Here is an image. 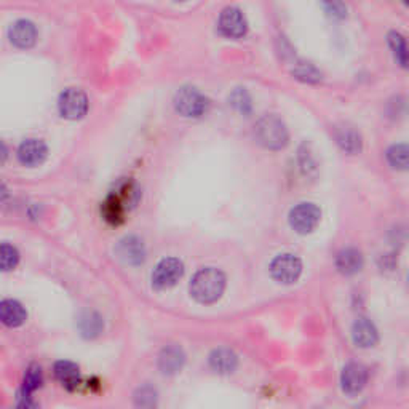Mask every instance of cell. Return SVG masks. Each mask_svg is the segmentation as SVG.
<instances>
[{
	"label": "cell",
	"mask_w": 409,
	"mask_h": 409,
	"mask_svg": "<svg viewBox=\"0 0 409 409\" xmlns=\"http://www.w3.org/2000/svg\"><path fill=\"white\" fill-rule=\"evenodd\" d=\"M322 211L313 203H299L296 205L290 213V226L297 233H310L315 231V227L320 224Z\"/></svg>",
	"instance_id": "5b68a950"
},
{
	"label": "cell",
	"mask_w": 409,
	"mask_h": 409,
	"mask_svg": "<svg viewBox=\"0 0 409 409\" xmlns=\"http://www.w3.org/2000/svg\"><path fill=\"white\" fill-rule=\"evenodd\" d=\"M185 355L178 345H168L158 357V368L163 374H176L184 366Z\"/></svg>",
	"instance_id": "5bb4252c"
},
{
	"label": "cell",
	"mask_w": 409,
	"mask_h": 409,
	"mask_svg": "<svg viewBox=\"0 0 409 409\" xmlns=\"http://www.w3.org/2000/svg\"><path fill=\"white\" fill-rule=\"evenodd\" d=\"M302 274V262L294 254H278L270 264V275L281 285H291Z\"/></svg>",
	"instance_id": "277c9868"
},
{
	"label": "cell",
	"mask_w": 409,
	"mask_h": 409,
	"mask_svg": "<svg viewBox=\"0 0 409 409\" xmlns=\"http://www.w3.org/2000/svg\"><path fill=\"white\" fill-rule=\"evenodd\" d=\"M226 290V275L219 269L205 267L199 270L190 281V294L200 304H213L219 301Z\"/></svg>",
	"instance_id": "6da1fadb"
},
{
	"label": "cell",
	"mask_w": 409,
	"mask_h": 409,
	"mask_svg": "<svg viewBox=\"0 0 409 409\" xmlns=\"http://www.w3.org/2000/svg\"><path fill=\"white\" fill-rule=\"evenodd\" d=\"M322 5L329 17L336 19H342L347 17V7H345L342 0H322Z\"/></svg>",
	"instance_id": "4316f807"
},
{
	"label": "cell",
	"mask_w": 409,
	"mask_h": 409,
	"mask_svg": "<svg viewBox=\"0 0 409 409\" xmlns=\"http://www.w3.org/2000/svg\"><path fill=\"white\" fill-rule=\"evenodd\" d=\"M49 156L47 144L40 140H26L18 147V160L26 167H39Z\"/></svg>",
	"instance_id": "8fae6325"
},
{
	"label": "cell",
	"mask_w": 409,
	"mask_h": 409,
	"mask_svg": "<svg viewBox=\"0 0 409 409\" xmlns=\"http://www.w3.org/2000/svg\"><path fill=\"white\" fill-rule=\"evenodd\" d=\"M387 39H389V45L398 65L405 69H409V45L405 37L398 33H390Z\"/></svg>",
	"instance_id": "ffe728a7"
},
{
	"label": "cell",
	"mask_w": 409,
	"mask_h": 409,
	"mask_svg": "<svg viewBox=\"0 0 409 409\" xmlns=\"http://www.w3.org/2000/svg\"><path fill=\"white\" fill-rule=\"evenodd\" d=\"M368 382V369L360 363H349L341 374L342 390L349 395H357Z\"/></svg>",
	"instance_id": "9c48e42d"
},
{
	"label": "cell",
	"mask_w": 409,
	"mask_h": 409,
	"mask_svg": "<svg viewBox=\"0 0 409 409\" xmlns=\"http://www.w3.org/2000/svg\"><path fill=\"white\" fill-rule=\"evenodd\" d=\"M174 108L178 114L187 119H197L206 114L210 108V101L194 87H183L174 94Z\"/></svg>",
	"instance_id": "3957f363"
},
{
	"label": "cell",
	"mask_w": 409,
	"mask_h": 409,
	"mask_svg": "<svg viewBox=\"0 0 409 409\" xmlns=\"http://www.w3.org/2000/svg\"><path fill=\"white\" fill-rule=\"evenodd\" d=\"M254 137L258 144L269 151H280L290 141V133L285 122L277 115H265L254 125Z\"/></svg>",
	"instance_id": "7a4b0ae2"
},
{
	"label": "cell",
	"mask_w": 409,
	"mask_h": 409,
	"mask_svg": "<svg viewBox=\"0 0 409 409\" xmlns=\"http://www.w3.org/2000/svg\"><path fill=\"white\" fill-rule=\"evenodd\" d=\"M42 385V371L39 366L33 365L24 374V390L34 392Z\"/></svg>",
	"instance_id": "83f0119b"
},
{
	"label": "cell",
	"mask_w": 409,
	"mask_h": 409,
	"mask_svg": "<svg viewBox=\"0 0 409 409\" xmlns=\"http://www.w3.org/2000/svg\"><path fill=\"white\" fill-rule=\"evenodd\" d=\"M387 160L390 167L400 172L409 169V146L406 144H395L387 151Z\"/></svg>",
	"instance_id": "603a6c76"
},
{
	"label": "cell",
	"mask_w": 409,
	"mask_h": 409,
	"mask_svg": "<svg viewBox=\"0 0 409 409\" xmlns=\"http://www.w3.org/2000/svg\"><path fill=\"white\" fill-rule=\"evenodd\" d=\"M184 274V265L176 258L162 259L152 272V285L157 290L172 288Z\"/></svg>",
	"instance_id": "8992f818"
},
{
	"label": "cell",
	"mask_w": 409,
	"mask_h": 409,
	"mask_svg": "<svg viewBox=\"0 0 409 409\" xmlns=\"http://www.w3.org/2000/svg\"><path fill=\"white\" fill-rule=\"evenodd\" d=\"M352 339L355 345H358V347L371 349L374 347L377 341H379V334H377V329L373 322L368 320V318L361 317L353 323Z\"/></svg>",
	"instance_id": "4fadbf2b"
},
{
	"label": "cell",
	"mask_w": 409,
	"mask_h": 409,
	"mask_svg": "<svg viewBox=\"0 0 409 409\" xmlns=\"http://www.w3.org/2000/svg\"><path fill=\"white\" fill-rule=\"evenodd\" d=\"M229 103H231L232 108L237 110V112H240L243 115L251 114L253 103H251V98H249V94L245 88L233 90V93L229 97Z\"/></svg>",
	"instance_id": "cb8c5ba5"
},
{
	"label": "cell",
	"mask_w": 409,
	"mask_h": 409,
	"mask_svg": "<svg viewBox=\"0 0 409 409\" xmlns=\"http://www.w3.org/2000/svg\"><path fill=\"white\" fill-rule=\"evenodd\" d=\"M403 2H405L408 5V7H409V0H403Z\"/></svg>",
	"instance_id": "f546056e"
},
{
	"label": "cell",
	"mask_w": 409,
	"mask_h": 409,
	"mask_svg": "<svg viewBox=\"0 0 409 409\" xmlns=\"http://www.w3.org/2000/svg\"><path fill=\"white\" fill-rule=\"evenodd\" d=\"M26 317H28V313L18 301L5 299L0 304V318H2L5 326L18 328L26 322Z\"/></svg>",
	"instance_id": "2e32d148"
},
{
	"label": "cell",
	"mask_w": 409,
	"mask_h": 409,
	"mask_svg": "<svg viewBox=\"0 0 409 409\" xmlns=\"http://www.w3.org/2000/svg\"><path fill=\"white\" fill-rule=\"evenodd\" d=\"M104 323L101 317L94 312H85L78 320V329H81L83 337H97L103 331Z\"/></svg>",
	"instance_id": "44dd1931"
},
{
	"label": "cell",
	"mask_w": 409,
	"mask_h": 409,
	"mask_svg": "<svg viewBox=\"0 0 409 409\" xmlns=\"http://www.w3.org/2000/svg\"><path fill=\"white\" fill-rule=\"evenodd\" d=\"M53 371H55V377L61 382L62 385L69 387V389L78 385L81 373H78L77 365L71 363V361H58Z\"/></svg>",
	"instance_id": "d6986e66"
},
{
	"label": "cell",
	"mask_w": 409,
	"mask_h": 409,
	"mask_svg": "<svg viewBox=\"0 0 409 409\" xmlns=\"http://www.w3.org/2000/svg\"><path fill=\"white\" fill-rule=\"evenodd\" d=\"M117 256L122 262L130 265H140L146 259V248L137 237H125L115 248Z\"/></svg>",
	"instance_id": "30bf717a"
},
{
	"label": "cell",
	"mask_w": 409,
	"mask_h": 409,
	"mask_svg": "<svg viewBox=\"0 0 409 409\" xmlns=\"http://www.w3.org/2000/svg\"><path fill=\"white\" fill-rule=\"evenodd\" d=\"M334 137H336L339 147H341L344 152L350 153V156H355V153L361 152V147H363L361 135L357 130L352 128V126H337V128L334 130Z\"/></svg>",
	"instance_id": "9a60e30c"
},
{
	"label": "cell",
	"mask_w": 409,
	"mask_h": 409,
	"mask_svg": "<svg viewBox=\"0 0 409 409\" xmlns=\"http://www.w3.org/2000/svg\"><path fill=\"white\" fill-rule=\"evenodd\" d=\"M19 259V254L13 247H10L8 243H3L2 249H0V264H2L3 272H8L17 267Z\"/></svg>",
	"instance_id": "484cf974"
},
{
	"label": "cell",
	"mask_w": 409,
	"mask_h": 409,
	"mask_svg": "<svg viewBox=\"0 0 409 409\" xmlns=\"http://www.w3.org/2000/svg\"><path fill=\"white\" fill-rule=\"evenodd\" d=\"M156 400H157V393L151 387H142V389L137 390L136 397H135V401L137 406H142V408H151L156 405Z\"/></svg>",
	"instance_id": "f1b7e54d"
},
{
	"label": "cell",
	"mask_w": 409,
	"mask_h": 409,
	"mask_svg": "<svg viewBox=\"0 0 409 409\" xmlns=\"http://www.w3.org/2000/svg\"><path fill=\"white\" fill-rule=\"evenodd\" d=\"M10 42L18 49H31L37 40V29L34 23L28 19H19L10 28Z\"/></svg>",
	"instance_id": "7c38bea8"
},
{
	"label": "cell",
	"mask_w": 409,
	"mask_h": 409,
	"mask_svg": "<svg viewBox=\"0 0 409 409\" xmlns=\"http://www.w3.org/2000/svg\"><path fill=\"white\" fill-rule=\"evenodd\" d=\"M210 365L216 373L231 374L237 369L238 357L231 349H216L210 355Z\"/></svg>",
	"instance_id": "e0dca14e"
},
{
	"label": "cell",
	"mask_w": 409,
	"mask_h": 409,
	"mask_svg": "<svg viewBox=\"0 0 409 409\" xmlns=\"http://www.w3.org/2000/svg\"><path fill=\"white\" fill-rule=\"evenodd\" d=\"M336 267L344 275H353L357 274L363 267V256L358 249L347 248L342 249L336 258Z\"/></svg>",
	"instance_id": "ac0fdd59"
},
{
	"label": "cell",
	"mask_w": 409,
	"mask_h": 409,
	"mask_svg": "<svg viewBox=\"0 0 409 409\" xmlns=\"http://www.w3.org/2000/svg\"><path fill=\"white\" fill-rule=\"evenodd\" d=\"M293 76L297 81L306 82V83H317L322 81V74L315 66L309 65V62H299L293 69Z\"/></svg>",
	"instance_id": "d4e9b609"
},
{
	"label": "cell",
	"mask_w": 409,
	"mask_h": 409,
	"mask_svg": "<svg viewBox=\"0 0 409 409\" xmlns=\"http://www.w3.org/2000/svg\"><path fill=\"white\" fill-rule=\"evenodd\" d=\"M103 213L110 224H120L125 216V203L119 195H110L103 206Z\"/></svg>",
	"instance_id": "7402d4cb"
},
{
	"label": "cell",
	"mask_w": 409,
	"mask_h": 409,
	"mask_svg": "<svg viewBox=\"0 0 409 409\" xmlns=\"http://www.w3.org/2000/svg\"><path fill=\"white\" fill-rule=\"evenodd\" d=\"M179 2H181V0H179Z\"/></svg>",
	"instance_id": "4dcf8cb0"
},
{
	"label": "cell",
	"mask_w": 409,
	"mask_h": 409,
	"mask_svg": "<svg viewBox=\"0 0 409 409\" xmlns=\"http://www.w3.org/2000/svg\"><path fill=\"white\" fill-rule=\"evenodd\" d=\"M217 28H219L222 35L229 37V39H240V37L247 34L248 23L242 10L229 7L221 13L219 21H217Z\"/></svg>",
	"instance_id": "ba28073f"
},
{
	"label": "cell",
	"mask_w": 409,
	"mask_h": 409,
	"mask_svg": "<svg viewBox=\"0 0 409 409\" xmlns=\"http://www.w3.org/2000/svg\"><path fill=\"white\" fill-rule=\"evenodd\" d=\"M58 109L60 114L67 120H78L87 115L88 110V98L82 90L69 88L60 97L58 101Z\"/></svg>",
	"instance_id": "52a82bcc"
}]
</instances>
